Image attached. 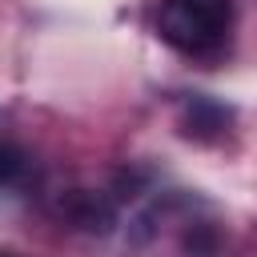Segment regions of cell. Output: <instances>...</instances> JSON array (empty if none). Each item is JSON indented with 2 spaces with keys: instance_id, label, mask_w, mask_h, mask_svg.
<instances>
[{
  "instance_id": "obj_5",
  "label": "cell",
  "mask_w": 257,
  "mask_h": 257,
  "mask_svg": "<svg viewBox=\"0 0 257 257\" xmlns=\"http://www.w3.org/2000/svg\"><path fill=\"white\" fill-rule=\"evenodd\" d=\"M0 257H12V253H0Z\"/></svg>"
},
{
  "instance_id": "obj_2",
  "label": "cell",
  "mask_w": 257,
  "mask_h": 257,
  "mask_svg": "<svg viewBox=\"0 0 257 257\" xmlns=\"http://www.w3.org/2000/svg\"><path fill=\"white\" fill-rule=\"evenodd\" d=\"M60 213H64L72 225L88 229V233H108V229H112V209H108V201L96 197V193H84V189L68 193V197L60 201Z\"/></svg>"
},
{
  "instance_id": "obj_1",
  "label": "cell",
  "mask_w": 257,
  "mask_h": 257,
  "mask_svg": "<svg viewBox=\"0 0 257 257\" xmlns=\"http://www.w3.org/2000/svg\"><path fill=\"white\" fill-rule=\"evenodd\" d=\"M233 28V0H161L157 36L185 56H209Z\"/></svg>"
},
{
  "instance_id": "obj_4",
  "label": "cell",
  "mask_w": 257,
  "mask_h": 257,
  "mask_svg": "<svg viewBox=\"0 0 257 257\" xmlns=\"http://www.w3.org/2000/svg\"><path fill=\"white\" fill-rule=\"evenodd\" d=\"M24 169H28V161H24V153H20L16 145H8V141H0V185H16V181L24 177Z\"/></svg>"
},
{
  "instance_id": "obj_3",
  "label": "cell",
  "mask_w": 257,
  "mask_h": 257,
  "mask_svg": "<svg viewBox=\"0 0 257 257\" xmlns=\"http://www.w3.org/2000/svg\"><path fill=\"white\" fill-rule=\"evenodd\" d=\"M225 124H229V108H221L205 96H193L185 104V133L189 137H217Z\"/></svg>"
}]
</instances>
